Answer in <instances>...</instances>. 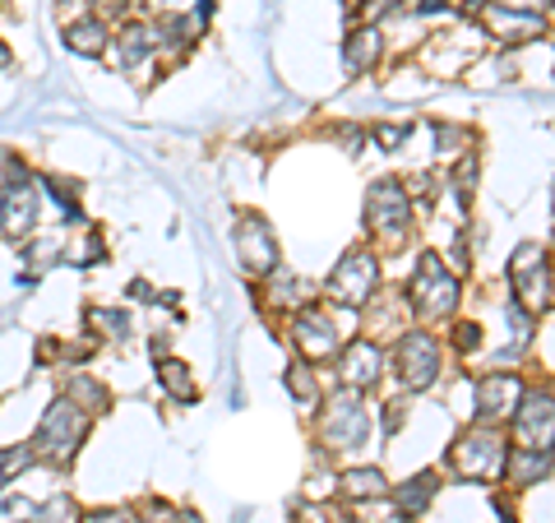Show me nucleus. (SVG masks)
<instances>
[{
    "label": "nucleus",
    "instance_id": "nucleus-1",
    "mask_svg": "<svg viewBox=\"0 0 555 523\" xmlns=\"http://www.w3.org/2000/svg\"><path fill=\"white\" fill-rule=\"evenodd\" d=\"M93 431V417L75 408L69 398H56V404H47V412L38 417V431H33V459L42 468H69L79 459L83 441H89Z\"/></svg>",
    "mask_w": 555,
    "mask_h": 523
},
{
    "label": "nucleus",
    "instance_id": "nucleus-2",
    "mask_svg": "<svg viewBox=\"0 0 555 523\" xmlns=\"http://www.w3.org/2000/svg\"><path fill=\"white\" fill-rule=\"evenodd\" d=\"M38 218H42V181L28 177V181H14L0 190V237L10 241H28L38 232Z\"/></svg>",
    "mask_w": 555,
    "mask_h": 523
},
{
    "label": "nucleus",
    "instance_id": "nucleus-3",
    "mask_svg": "<svg viewBox=\"0 0 555 523\" xmlns=\"http://www.w3.org/2000/svg\"><path fill=\"white\" fill-rule=\"evenodd\" d=\"M149 51H153V28H144V24H126L107 42V56H112V65L120 69V75H130V69L144 65Z\"/></svg>",
    "mask_w": 555,
    "mask_h": 523
},
{
    "label": "nucleus",
    "instance_id": "nucleus-4",
    "mask_svg": "<svg viewBox=\"0 0 555 523\" xmlns=\"http://www.w3.org/2000/svg\"><path fill=\"white\" fill-rule=\"evenodd\" d=\"M107 24L102 20H79V24H65V47L75 51V56H102V51H107Z\"/></svg>",
    "mask_w": 555,
    "mask_h": 523
},
{
    "label": "nucleus",
    "instance_id": "nucleus-5",
    "mask_svg": "<svg viewBox=\"0 0 555 523\" xmlns=\"http://www.w3.org/2000/svg\"><path fill=\"white\" fill-rule=\"evenodd\" d=\"M61 398H69V404H75V408H83L89 417L107 412V404H112V398H107V390H102L93 375H69V380H65V394H61Z\"/></svg>",
    "mask_w": 555,
    "mask_h": 523
},
{
    "label": "nucleus",
    "instance_id": "nucleus-6",
    "mask_svg": "<svg viewBox=\"0 0 555 523\" xmlns=\"http://www.w3.org/2000/svg\"><path fill=\"white\" fill-rule=\"evenodd\" d=\"M20 259H24L33 273H42V269L56 265V259H65V246H61L56 237H38V232H33L28 241H20Z\"/></svg>",
    "mask_w": 555,
    "mask_h": 523
},
{
    "label": "nucleus",
    "instance_id": "nucleus-7",
    "mask_svg": "<svg viewBox=\"0 0 555 523\" xmlns=\"http://www.w3.org/2000/svg\"><path fill=\"white\" fill-rule=\"evenodd\" d=\"M89 324L98 329L102 339H112V343H120V339L130 334V316H126L120 306H93V310H89Z\"/></svg>",
    "mask_w": 555,
    "mask_h": 523
},
{
    "label": "nucleus",
    "instance_id": "nucleus-8",
    "mask_svg": "<svg viewBox=\"0 0 555 523\" xmlns=\"http://www.w3.org/2000/svg\"><path fill=\"white\" fill-rule=\"evenodd\" d=\"M33 519H38V500L10 486V492L0 496V523H33Z\"/></svg>",
    "mask_w": 555,
    "mask_h": 523
},
{
    "label": "nucleus",
    "instance_id": "nucleus-9",
    "mask_svg": "<svg viewBox=\"0 0 555 523\" xmlns=\"http://www.w3.org/2000/svg\"><path fill=\"white\" fill-rule=\"evenodd\" d=\"M241 251H246L250 269H269V232L259 228V222H250V228H241Z\"/></svg>",
    "mask_w": 555,
    "mask_h": 523
},
{
    "label": "nucleus",
    "instance_id": "nucleus-10",
    "mask_svg": "<svg viewBox=\"0 0 555 523\" xmlns=\"http://www.w3.org/2000/svg\"><path fill=\"white\" fill-rule=\"evenodd\" d=\"M163 390L171 394V398H181V404H190V398H195L199 390H195V380H190V371H185V366L181 361H163Z\"/></svg>",
    "mask_w": 555,
    "mask_h": 523
},
{
    "label": "nucleus",
    "instance_id": "nucleus-11",
    "mask_svg": "<svg viewBox=\"0 0 555 523\" xmlns=\"http://www.w3.org/2000/svg\"><path fill=\"white\" fill-rule=\"evenodd\" d=\"M79 519H83L79 505L61 492V496H51V500L38 505V519H33V523H79Z\"/></svg>",
    "mask_w": 555,
    "mask_h": 523
},
{
    "label": "nucleus",
    "instance_id": "nucleus-12",
    "mask_svg": "<svg viewBox=\"0 0 555 523\" xmlns=\"http://www.w3.org/2000/svg\"><path fill=\"white\" fill-rule=\"evenodd\" d=\"M79 523H139V514L126 510V505H102V510H89Z\"/></svg>",
    "mask_w": 555,
    "mask_h": 523
},
{
    "label": "nucleus",
    "instance_id": "nucleus-13",
    "mask_svg": "<svg viewBox=\"0 0 555 523\" xmlns=\"http://www.w3.org/2000/svg\"><path fill=\"white\" fill-rule=\"evenodd\" d=\"M139 523H177V514H171V510H163V505H158V510H153L149 519H139Z\"/></svg>",
    "mask_w": 555,
    "mask_h": 523
},
{
    "label": "nucleus",
    "instance_id": "nucleus-14",
    "mask_svg": "<svg viewBox=\"0 0 555 523\" xmlns=\"http://www.w3.org/2000/svg\"><path fill=\"white\" fill-rule=\"evenodd\" d=\"M10 65H14V51H10L5 38H0V69H10Z\"/></svg>",
    "mask_w": 555,
    "mask_h": 523
},
{
    "label": "nucleus",
    "instance_id": "nucleus-15",
    "mask_svg": "<svg viewBox=\"0 0 555 523\" xmlns=\"http://www.w3.org/2000/svg\"><path fill=\"white\" fill-rule=\"evenodd\" d=\"M177 523H204L199 514H177Z\"/></svg>",
    "mask_w": 555,
    "mask_h": 523
},
{
    "label": "nucleus",
    "instance_id": "nucleus-16",
    "mask_svg": "<svg viewBox=\"0 0 555 523\" xmlns=\"http://www.w3.org/2000/svg\"><path fill=\"white\" fill-rule=\"evenodd\" d=\"M61 5H69V0H61Z\"/></svg>",
    "mask_w": 555,
    "mask_h": 523
},
{
    "label": "nucleus",
    "instance_id": "nucleus-17",
    "mask_svg": "<svg viewBox=\"0 0 555 523\" xmlns=\"http://www.w3.org/2000/svg\"><path fill=\"white\" fill-rule=\"evenodd\" d=\"M0 5H5V0H0Z\"/></svg>",
    "mask_w": 555,
    "mask_h": 523
}]
</instances>
